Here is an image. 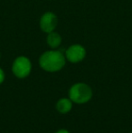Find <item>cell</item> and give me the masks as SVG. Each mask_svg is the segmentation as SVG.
Returning a JSON list of instances; mask_svg holds the SVG:
<instances>
[{"mask_svg": "<svg viewBox=\"0 0 132 133\" xmlns=\"http://www.w3.org/2000/svg\"><path fill=\"white\" fill-rule=\"evenodd\" d=\"M65 55L57 50L44 52L39 58L41 68L48 72H56L61 71L65 65Z\"/></svg>", "mask_w": 132, "mask_h": 133, "instance_id": "1", "label": "cell"}, {"mask_svg": "<svg viewBox=\"0 0 132 133\" xmlns=\"http://www.w3.org/2000/svg\"><path fill=\"white\" fill-rule=\"evenodd\" d=\"M69 98L74 103H86L92 98V90L87 83L77 82L69 90Z\"/></svg>", "mask_w": 132, "mask_h": 133, "instance_id": "2", "label": "cell"}, {"mask_svg": "<svg viewBox=\"0 0 132 133\" xmlns=\"http://www.w3.org/2000/svg\"><path fill=\"white\" fill-rule=\"evenodd\" d=\"M32 71V63L26 56H18L12 65V72L16 77L19 79L26 78Z\"/></svg>", "mask_w": 132, "mask_h": 133, "instance_id": "3", "label": "cell"}, {"mask_svg": "<svg viewBox=\"0 0 132 133\" xmlns=\"http://www.w3.org/2000/svg\"><path fill=\"white\" fill-rule=\"evenodd\" d=\"M86 56V50L81 44H72L65 52V57L70 63H77L81 62Z\"/></svg>", "mask_w": 132, "mask_h": 133, "instance_id": "4", "label": "cell"}, {"mask_svg": "<svg viewBox=\"0 0 132 133\" xmlns=\"http://www.w3.org/2000/svg\"><path fill=\"white\" fill-rule=\"evenodd\" d=\"M58 25L57 16L53 12H46L42 16L40 19V27L44 33H51L55 30Z\"/></svg>", "mask_w": 132, "mask_h": 133, "instance_id": "5", "label": "cell"}, {"mask_svg": "<svg viewBox=\"0 0 132 133\" xmlns=\"http://www.w3.org/2000/svg\"><path fill=\"white\" fill-rule=\"evenodd\" d=\"M56 110L62 114H66L72 110V102L70 98H62L56 102Z\"/></svg>", "mask_w": 132, "mask_h": 133, "instance_id": "6", "label": "cell"}, {"mask_svg": "<svg viewBox=\"0 0 132 133\" xmlns=\"http://www.w3.org/2000/svg\"><path fill=\"white\" fill-rule=\"evenodd\" d=\"M47 44L51 48L55 49L62 44V36L56 32H51L47 35Z\"/></svg>", "mask_w": 132, "mask_h": 133, "instance_id": "7", "label": "cell"}, {"mask_svg": "<svg viewBox=\"0 0 132 133\" xmlns=\"http://www.w3.org/2000/svg\"><path fill=\"white\" fill-rule=\"evenodd\" d=\"M5 81V72L2 70V68L0 67V84Z\"/></svg>", "mask_w": 132, "mask_h": 133, "instance_id": "8", "label": "cell"}, {"mask_svg": "<svg viewBox=\"0 0 132 133\" xmlns=\"http://www.w3.org/2000/svg\"><path fill=\"white\" fill-rule=\"evenodd\" d=\"M55 133H70L67 130H64V129H62V130H57Z\"/></svg>", "mask_w": 132, "mask_h": 133, "instance_id": "9", "label": "cell"}, {"mask_svg": "<svg viewBox=\"0 0 132 133\" xmlns=\"http://www.w3.org/2000/svg\"><path fill=\"white\" fill-rule=\"evenodd\" d=\"M0 57H1V54H0Z\"/></svg>", "mask_w": 132, "mask_h": 133, "instance_id": "10", "label": "cell"}, {"mask_svg": "<svg viewBox=\"0 0 132 133\" xmlns=\"http://www.w3.org/2000/svg\"><path fill=\"white\" fill-rule=\"evenodd\" d=\"M131 133H132V132H131Z\"/></svg>", "mask_w": 132, "mask_h": 133, "instance_id": "11", "label": "cell"}]
</instances>
